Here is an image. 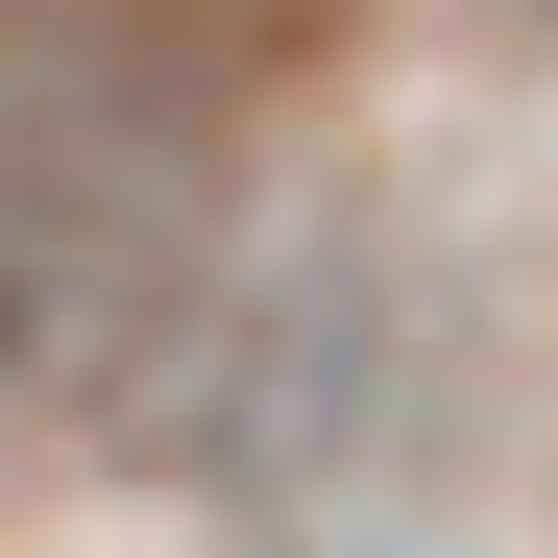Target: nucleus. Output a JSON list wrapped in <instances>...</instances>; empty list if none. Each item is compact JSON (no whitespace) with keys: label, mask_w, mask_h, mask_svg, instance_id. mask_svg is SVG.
Instances as JSON below:
<instances>
[{"label":"nucleus","mask_w":558,"mask_h":558,"mask_svg":"<svg viewBox=\"0 0 558 558\" xmlns=\"http://www.w3.org/2000/svg\"><path fill=\"white\" fill-rule=\"evenodd\" d=\"M195 243H219V122L122 49H49L0 73V364L73 389L195 316Z\"/></svg>","instance_id":"1"}]
</instances>
